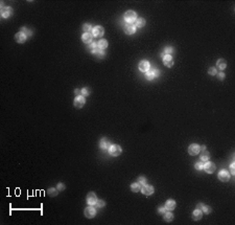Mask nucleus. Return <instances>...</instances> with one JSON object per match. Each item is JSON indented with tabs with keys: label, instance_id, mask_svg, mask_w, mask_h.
Instances as JSON below:
<instances>
[{
	"label": "nucleus",
	"instance_id": "5",
	"mask_svg": "<svg viewBox=\"0 0 235 225\" xmlns=\"http://www.w3.org/2000/svg\"><path fill=\"white\" fill-rule=\"evenodd\" d=\"M85 105V97L80 95V96H76L74 99V107L75 108H82Z\"/></svg>",
	"mask_w": 235,
	"mask_h": 225
},
{
	"label": "nucleus",
	"instance_id": "18",
	"mask_svg": "<svg viewBox=\"0 0 235 225\" xmlns=\"http://www.w3.org/2000/svg\"><path fill=\"white\" fill-rule=\"evenodd\" d=\"M107 47H108V42H107V40L101 39V40L98 41V43H97V48H99V49H101V50H103V49L107 48Z\"/></svg>",
	"mask_w": 235,
	"mask_h": 225
},
{
	"label": "nucleus",
	"instance_id": "13",
	"mask_svg": "<svg viewBox=\"0 0 235 225\" xmlns=\"http://www.w3.org/2000/svg\"><path fill=\"white\" fill-rule=\"evenodd\" d=\"M26 39H27V36H26L24 33H18L15 35V40L18 42V43H23L26 41Z\"/></svg>",
	"mask_w": 235,
	"mask_h": 225
},
{
	"label": "nucleus",
	"instance_id": "14",
	"mask_svg": "<svg viewBox=\"0 0 235 225\" xmlns=\"http://www.w3.org/2000/svg\"><path fill=\"white\" fill-rule=\"evenodd\" d=\"M124 32H125L127 35H133V34H135V32H136V27H135L134 24L128 23L127 25L124 27Z\"/></svg>",
	"mask_w": 235,
	"mask_h": 225
},
{
	"label": "nucleus",
	"instance_id": "36",
	"mask_svg": "<svg viewBox=\"0 0 235 225\" xmlns=\"http://www.w3.org/2000/svg\"><path fill=\"white\" fill-rule=\"evenodd\" d=\"M195 169H196V170H202V169H203V164H202V162H198V163H195Z\"/></svg>",
	"mask_w": 235,
	"mask_h": 225
},
{
	"label": "nucleus",
	"instance_id": "20",
	"mask_svg": "<svg viewBox=\"0 0 235 225\" xmlns=\"http://www.w3.org/2000/svg\"><path fill=\"white\" fill-rule=\"evenodd\" d=\"M202 216H203V214H202V211H201V209H196V211H194L193 214H192V218H193V220H195V221L201 220V219H202Z\"/></svg>",
	"mask_w": 235,
	"mask_h": 225
},
{
	"label": "nucleus",
	"instance_id": "30",
	"mask_svg": "<svg viewBox=\"0 0 235 225\" xmlns=\"http://www.w3.org/2000/svg\"><path fill=\"white\" fill-rule=\"evenodd\" d=\"M209 74H211V76H215L216 74V68L215 67H211V68H209Z\"/></svg>",
	"mask_w": 235,
	"mask_h": 225
},
{
	"label": "nucleus",
	"instance_id": "39",
	"mask_svg": "<svg viewBox=\"0 0 235 225\" xmlns=\"http://www.w3.org/2000/svg\"><path fill=\"white\" fill-rule=\"evenodd\" d=\"M96 47H97V43H94V42H93V43L90 44V48H91V49H95Z\"/></svg>",
	"mask_w": 235,
	"mask_h": 225
},
{
	"label": "nucleus",
	"instance_id": "27",
	"mask_svg": "<svg viewBox=\"0 0 235 225\" xmlns=\"http://www.w3.org/2000/svg\"><path fill=\"white\" fill-rule=\"evenodd\" d=\"M164 219H165V221H167V222H171V221L173 220V215H172L171 213H165V214H164Z\"/></svg>",
	"mask_w": 235,
	"mask_h": 225
},
{
	"label": "nucleus",
	"instance_id": "33",
	"mask_svg": "<svg viewBox=\"0 0 235 225\" xmlns=\"http://www.w3.org/2000/svg\"><path fill=\"white\" fill-rule=\"evenodd\" d=\"M82 93H83V95H85V96H87V95H89V93H90V91L87 89V88H84V89H82V91H81Z\"/></svg>",
	"mask_w": 235,
	"mask_h": 225
},
{
	"label": "nucleus",
	"instance_id": "23",
	"mask_svg": "<svg viewBox=\"0 0 235 225\" xmlns=\"http://www.w3.org/2000/svg\"><path fill=\"white\" fill-rule=\"evenodd\" d=\"M217 67H218L219 69L224 70V69L227 67V62H226L224 59H219V60L217 61Z\"/></svg>",
	"mask_w": 235,
	"mask_h": 225
},
{
	"label": "nucleus",
	"instance_id": "24",
	"mask_svg": "<svg viewBox=\"0 0 235 225\" xmlns=\"http://www.w3.org/2000/svg\"><path fill=\"white\" fill-rule=\"evenodd\" d=\"M131 190H132V192H134V193H138L141 191V185L139 183H133L131 185Z\"/></svg>",
	"mask_w": 235,
	"mask_h": 225
},
{
	"label": "nucleus",
	"instance_id": "17",
	"mask_svg": "<svg viewBox=\"0 0 235 225\" xmlns=\"http://www.w3.org/2000/svg\"><path fill=\"white\" fill-rule=\"evenodd\" d=\"M82 40L84 43L88 44V43H91L92 42V35L90 33H85L83 36H82Z\"/></svg>",
	"mask_w": 235,
	"mask_h": 225
},
{
	"label": "nucleus",
	"instance_id": "3",
	"mask_svg": "<svg viewBox=\"0 0 235 225\" xmlns=\"http://www.w3.org/2000/svg\"><path fill=\"white\" fill-rule=\"evenodd\" d=\"M109 152H110V154L112 156H118L121 153V148L119 146H117V144H113V146L110 147Z\"/></svg>",
	"mask_w": 235,
	"mask_h": 225
},
{
	"label": "nucleus",
	"instance_id": "9",
	"mask_svg": "<svg viewBox=\"0 0 235 225\" xmlns=\"http://www.w3.org/2000/svg\"><path fill=\"white\" fill-rule=\"evenodd\" d=\"M95 215H96V209H95L94 207L89 206V207H87V208L85 209V216H86L87 218L91 219V218L95 217Z\"/></svg>",
	"mask_w": 235,
	"mask_h": 225
},
{
	"label": "nucleus",
	"instance_id": "28",
	"mask_svg": "<svg viewBox=\"0 0 235 225\" xmlns=\"http://www.w3.org/2000/svg\"><path fill=\"white\" fill-rule=\"evenodd\" d=\"M48 195L51 197H56L58 195V192L55 188H50V190H48Z\"/></svg>",
	"mask_w": 235,
	"mask_h": 225
},
{
	"label": "nucleus",
	"instance_id": "41",
	"mask_svg": "<svg viewBox=\"0 0 235 225\" xmlns=\"http://www.w3.org/2000/svg\"><path fill=\"white\" fill-rule=\"evenodd\" d=\"M218 78H219V80H224V78H225V74L222 72V73H219L218 74Z\"/></svg>",
	"mask_w": 235,
	"mask_h": 225
},
{
	"label": "nucleus",
	"instance_id": "37",
	"mask_svg": "<svg viewBox=\"0 0 235 225\" xmlns=\"http://www.w3.org/2000/svg\"><path fill=\"white\" fill-rule=\"evenodd\" d=\"M58 190H60V191L65 190V185H64L63 183H59V184H58Z\"/></svg>",
	"mask_w": 235,
	"mask_h": 225
},
{
	"label": "nucleus",
	"instance_id": "40",
	"mask_svg": "<svg viewBox=\"0 0 235 225\" xmlns=\"http://www.w3.org/2000/svg\"><path fill=\"white\" fill-rule=\"evenodd\" d=\"M165 53H166V54H168V55H169V54H171V53H172V48H170V47L166 48V49H165Z\"/></svg>",
	"mask_w": 235,
	"mask_h": 225
},
{
	"label": "nucleus",
	"instance_id": "7",
	"mask_svg": "<svg viewBox=\"0 0 235 225\" xmlns=\"http://www.w3.org/2000/svg\"><path fill=\"white\" fill-rule=\"evenodd\" d=\"M229 178H230V174L226 171V170H222L219 173H218V179L221 180V181H228L229 180Z\"/></svg>",
	"mask_w": 235,
	"mask_h": 225
},
{
	"label": "nucleus",
	"instance_id": "2",
	"mask_svg": "<svg viewBox=\"0 0 235 225\" xmlns=\"http://www.w3.org/2000/svg\"><path fill=\"white\" fill-rule=\"evenodd\" d=\"M200 151H201V147L196 143H192L188 148V153L190 155H198L200 153Z\"/></svg>",
	"mask_w": 235,
	"mask_h": 225
},
{
	"label": "nucleus",
	"instance_id": "25",
	"mask_svg": "<svg viewBox=\"0 0 235 225\" xmlns=\"http://www.w3.org/2000/svg\"><path fill=\"white\" fill-rule=\"evenodd\" d=\"M209 157H210V154H209L206 150H204V152L202 153V155H201V159L203 160V161H207L208 159H209Z\"/></svg>",
	"mask_w": 235,
	"mask_h": 225
},
{
	"label": "nucleus",
	"instance_id": "6",
	"mask_svg": "<svg viewBox=\"0 0 235 225\" xmlns=\"http://www.w3.org/2000/svg\"><path fill=\"white\" fill-rule=\"evenodd\" d=\"M162 57H163V63L166 67H171L173 65V60L170 55H166V56L162 55Z\"/></svg>",
	"mask_w": 235,
	"mask_h": 225
},
{
	"label": "nucleus",
	"instance_id": "12",
	"mask_svg": "<svg viewBox=\"0 0 235 225\" xmlns=\"http://www.w3.org/2000/svg\"><path fill=\"white\" fill-rule=\"evenodd\" d=\"M141 192L143 195L149 196L154 193V187L151 185H143V187H141Z\"/></svg>",
	"mask_w": 235,
	"mask_h": 225
},
{
	"label": "nucleus",
	"instance_id": "32",
	"mask_svg": "<svg viewBox=\"0 0 235 225\" xmlns=\"http://www.w3.org/2000/svg\"><path fill=\"white\" fill-rule=\"evenodd\" d=\"M96 205H97V207H103L104 206V202L102 201V200H97V202H96Z\"/></svg>",
	"mask_w": 235,
	"mask_h": 225
},
{
	"label": "nucleus",
	"instance_id": "21",
	"mask_svg": "<svg viewBox=\"0 0 235 225\" xmlns=\"http://www.w3.org/2000/svg\"><path fill=\"white\" fill-rule=\"evenodd\" d=\"M109 147H110V142H109V140H107L106 138H103V139H101V140H100V148H101L102 150H107Z\"/></svg>",
	"mask_w": 235,
	"mask_h": 225
},
{
	"label": "nucleus",
	"instance_id": "16",
	"mask_svg": "<svg viewBox=\"0 0 235 225\" xmlns=\"http://www.w3.org/2000/svg\"><path fill=\"white\" fill-rule=\"evenodd\" d=\"M11 14H12V9H11V8H9V6H3V8L1 9V15H2V17L7 18V17L11 16Z\"/></svg>",
	"mask_w": 235,
	"mask_h": 225
},
{
	"label": "nucleus",
	"instance_id": "4",
	"mask_svg": "<svg viewBox=\"0 0 235 225\" xmlns=\"http://www.w3.org/2000/svg\"><path fill=\"white\" fill-rule=\"evenodd\" d=\"M203 169L205 170L206 173H208V174H212V173L215 171V165H214V163L208 161V162H206V163L203 165Z\"/></svg>",
	"mask_w": 235,
	"mask_h": 225
},
{
	"label": "nucleus",
	"instance_id": "31",
	"mask_svg": "<svg viewBox=\"0 0 235 225\" xmlns=\"http://www.w3.org/2000/svg\"><path fill=\"white\" fill-rule=\"evenodd\" d=\"M138 180H139V181H138V183H139L140 185H145V183H146V179H145L144 177H140Z\"/></svg>",
	"mask_w": 235,
	"mask_h": 225
},
{
	"label": "nucleus",
	"instance_id": "22",
	"mask_svg": "<svg viewBox=\"0 0 235 225\" xmlns=\"http://www.w3.org/2000/svg\"><path fill=\"white\" fill-rule=\"evenodd\" d=\"M92 52H93V55H95L97 58H103L104 57V53L99 48H95V49H93Z\"/></svg>",
	"mask_w": 235,
	"mask_h": 225
},
{
	"label": "nucleus",
	"instance_id": "11",
	"mask_svg": "<svg viewBox=\"0 0 235 225\" xmlns=\"http://www.w3.org/2000/svg\"><path fill=\"white\" fill-rule=\"evenodd\" d=\"M92 32H93V36L96 37V38L102 37L103 36V33H104V31H103V28L101 26H95Z\"/></svg>",
	"mask_w": 235,
	"mask_h": 225
},
{
	"label": "nucleus",
	"instance_id": "29",
	"mask_svg": "<svg viewBox=\"0 0 235 225\" xmlns=\"http://www.w3.org/2000/svg\"><path fill=\"white\" fill-rule=\"evenodd\" d=\"M83 28H84V31L86 33H89L90 31H93V28H92V26L90 25V24H85V25L83 26Z\"/></svg>",
	"mask_w": 235,
	"mask_h": 225
},
{
	"label": "nucleus",
	"instance_id": "38",
	"mask_svg": "<svg viewBox=\"0 0 235 225\" xmlns=\"http://www.w3.org/2000/svg\"><path fill=\"white\" fill-rule=\"evenodd\" d=\"M230 171H231V174H232V175H235V170H234V163H232V164H231V166H230Z\"/></svg>",
	"mask_w": 235,
	"mask_h": 225
},
{
	"label": "nucleus",
	"instance_id": "19",
	"mask_svg": "<svg viewBox=\"0 0 235 225\" xmlns=\"http://www.w3.org/2000/svg\"><path fill=\"white\" fill-rule=\"evenodd\" d=\"M165 207L168 211H172L176 208V202L173 200H168V201H166V203H165Z\"/></svg>",
	"mask_w": 235,
	"mask_h": 225
},
{
	"label": "nucleus",
	"instance_id": "10",
	"mask_svg": "<svg viewBox=\"0 0 235 225\" xmlns=\"http://www.w3.org/2000/svg\"><path fill=\"white\" fill-rule=\"evenodd\" d=\"M160 74L159 70H157V69H154V70H150V71H147L146 72V79L147 80H154L155 78H157Z\"/></svg>",
	"mask_w": 235,
	"mask_h": 225
},
{
	"label": "nucleus",
	"instance_id": "8",
	"mask_svg": "<svg viewBox=\"0 0 235 225\" xmlns=\"http://www.w3.org/2000/svg\"><path fill=\"white\" fill-rule=\"evenodd\" d=\"M87 202L90 205H95L96 204L97 198H96V195L94 193H89L88 194V196H87Z\"/></svg>",
	"mask_w": 235,
	"mask_h": 225
},
{
	"label": "nucleus",
	"instance_id": "26",
	"mask_svg": "<svg viewBox=\"0 0 235 225\" xmlns=\"http://www.w3.org/2000/svg\"><path fill=\"white\" fill-rule=\"evenodd\" d=\"M144 24H145V20H144V19H142V18H138V19H136V25H137L138 27H142V26H144Z\"/></svg>",
	"mask_w": 235,
	"mask_h": 225
},
{
	"label": "nucleus",
	"instance_id": "35",
	"mask_svg": "<svg viewBox=\"0 0 235 225\" xmlns=\"http://www.w3.org/2000/svg\"><path fill=\"white\" fill-rule=\"evenodd\" d=\"M158 211H159L160 214H165V213H166V207H165V206H161Z\"/></svg>",
	"mask_w": 235,
	"mask_h": 225
},
{
	"label": "nucleus",
	"instance_id": "42",
	"mask_svg": "<svg viewBox=\"0 0 235 225\" xmlns=\"http://www.w3.org/2000/svg\"><path fill=\"white\" fill-rule=\"evenodd\" d=\"M203 206H204V204H202V203H199V204L196 205L198 209H202V208H203Z\"/></svg>",
	"mask_w": 235,
	"mask_h": 225
},
{
	"label": "nucleus",
	"instance_id": "15",
	"mask_svg": "<svg viewBox=\"0 0 235 225\" xmlns=\"http://www.w3.org/2000/svg\"><path fill=\"white\" fill-rule=\"evenodd\" d=\"M149 67H150V65H149V63H148L147 61H141V62L139 63V69H140L141 71L147 72V71L149 70Z\"/></svg>",
	"mask_w": 235,
	"mask_h": 225
},
{
	"label": "nucleus",
	"instance_id": "34",
	"mask_svg": "<svg viewBox=\"0 0 235 225\" xmlns=\"http://www.w3.org/2000/svg\"><path fill=\"white\" fill-rule=\"evenodd\" d=\"M202 209H203V212H204L205 214H209V213L211 212V209H210V208H209V207H207V206H205V205L203 206V208H202Z\"/></svg>",
	"mask_w": 235,
	"mask_h": 225
},
{
	"label": "nucleus",
	"instance_id": "1",
	"mask_svg": "<svg viewBox=\"0 0 235 225\" xmlns=\"http://www.w3.org/2000/svg\"><path fill=\"white\" fill-rule=\"evenodd\" d=\"M124 19L125 21H127L128 23H132L133 21H135L137 19V16H136V13L133 12V11H127L124 15Z\"/></svg>",
	"mask_w": 235,
	"mask_h": 225
}]
</instances>
